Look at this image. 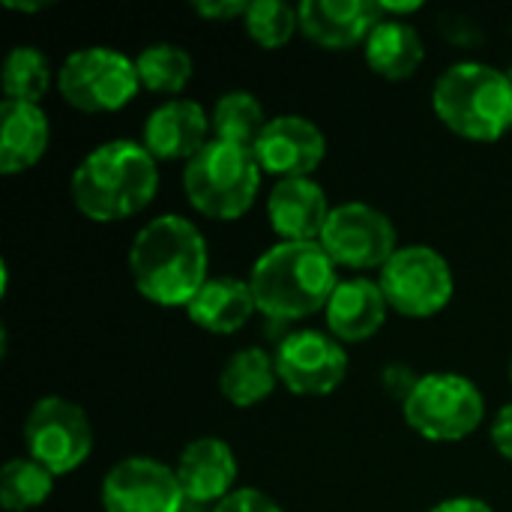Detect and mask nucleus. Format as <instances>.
I'll use <instances>...</instances> for the list:
<instances>
[{
	"label": "nucleus",
	"instance_id": "f257e3e1",
	"mask_svg": "<svg viewBox=\"0 0 512 512\" xmlns=\"http://www.w3.org/2000/svg\"><path fill=\"white\" fill-rule=\"evenodd\" d=\"M210 264L207 240L195 222L177 213H162L138 228L129 246V273L138 294L156 306H189L204 288Z\"/></svg>",
	"mask_w": 512,
	"mask_h": 512
},
{
	"label": "nucleus",
	"instance_id": "f03ea898",
	"mask_svg": "<svg viewBox=\"0 0 512 512\" xmlns=\"http://www.w3.org/2000/svg\"><path fill=\"white\" fill-rule=\"evenodd\" d=\"M159 189L156 159L144 144L117 138L90 150L69 180L75 210L90 222H123L138 216Z\"/></svg>",
	"mask_w": 512,
	"mask_h": 512
},
{
	"label": "nucleus",
	"instance_id": "7ed1b4c3",
	"mask_svg": "<svg viewBox=\"0 0 512 512\" xmlns=\"http://www.w3.org/2000/svg\"><path fill=\"white\" fill-rule=\"evenodd\" d=\"M249 285L258 312L273 321H303L327 309L339 279L321 243H276L252 264Z\"/></svg>",
	"mask_w": 512,
	"mask_h": 512
},
{
	"label": "nucleus",
	"instance_id": "20e7f679",
	"mask_svg": "<svg viewBox=\"0 0 512 512\" xmlns=\"http://www.w3.org/2000/svg\"><path fill=\"white\" fill-rule=\"evenodd\" d=\"M438 120L468 141H498L512 129V84L504 69L462 60L447 66L432 90Z\"/></svg>",
	"mask_w": 512,
	"mask_h": 512
},
{
	"label": "nucleus",
	"instance_id": "39448f33",
	"mask_svg": "<svg viewBox=\"0 0 512 512\" xmlns=\"http://www.w3.org/2000/svg\"><path fill=\"white\" fill-rule=\"evenodd\" d=\"M261 165L252 150L210 141L183 168V192L192 210L216 222L243 219L261 192Z\"/></svg>",
	"mask_w": 512,
	"mask_h": 512
},
{
	"label": "nucleus",
	"instance_id": "423d86ee",
	"mask_svg": "<svg viewBox=\"0 0 512 512\" xmlns=\"http://www.w3.org/2000/svg\"><path fill=\"white\" fill-rule=\"evenodd\" d=\"M402 417L420 438L453 444L471 438L480 429L486 417V399L471 378L456 372H435L417 381L414 393L402 405Z\"/></svg>",
	"mask_w": 512,
	"mask_h": 512
},
{
	"label": "nucleus",
	"instance_id": "0eeeda50",
	"mask_svg": "<svg viewBox=\"0 0 512 512\" xmlns=\"http://www.w3.org/2000/svg\"><path fill=\"white\" fill-rule=\"evenodd\" d=\"M57 90L66 105L84 114H111L126 108L138 90L135 57L108 45H87L72 51L57 69Z\"/></svg>",
	"mask_w": 512,
	"mask_h": 512
},
{
	"label": "nucleus",
	"instance_id": "6e6552de",
	"mask_svg": "<svg viewBox=\"0 0 512 512\" xmlns=\"http://www.w3.org/2000/svg\"><path fill=\"white\" fill-rule=\"evenodd\" d=\"M393 312L405 318H432L444 312L456 294L447 258L432 246H399L378 279Z\"/></svg>",
	"mask_w": 512,
	"mask_h": 512
},
{
	"label": "nucleus",
	"instance_id": "1a4fd4ad",
	"mask_svg": "<svg viewBox=\"0 0 512 512\" xmlns=\"http://www.w3.org/2000/svg\"><path fill=\"white\" fill-rule=\"evenodd\" d=\"M24 447L54 477L78 471L93 453V426L81 405L63 396H42L24 420Z\"/></svg>",
	"mask_w": 512,
	"mask_h": 512
},
{
	"label": "nucleus",
	"instance_id": "9d476101",
	"mask_svg": "<svg viewBox=\"0 0 512 512\" xmlns=\"http://www.w3.org/2000/svg\"><path fill=\"white\" fill-rule=\"evenodd\" d=\"M330 261L345 270H384L399 252V234L393 219L363 201H345L330 210L324 234L318 240Z\"/></svg>",
	"mask_w": 512,
	"mask_h": 512
},
{
	"label": "nucleus",
	"instance_id": "9b49d317",
	"mask_svg": "<svg viewBox=\"0 0 512 512\" xmlns=\"http://www.w3.org/2000/svg\"><path fill=\"white\" fill-rule=\"evenodd\" d=\"M276 372L279 381L297 396H330L348 375V354L330 333L297 330L279 342Z\"/></svg>",
	"mask_w": 512,
	"mask_h": 512
},
{
	"label": "nucleus",
	"instance_id": "f8f14e48",
	"mask_svg": "<svg viewBox=\"0 0 512 512\" xmlns=\"http://www.w3.org/2000/svg\"><path fill=\"white\" fill-rule=\"evenodd\" d=\"M186 504L177 471L150 456L120 459L102 480L105 512H183Z\"/></svg>",
	"mask_w": 512,
	"mask_h": 512
},
{
	"label": "nucleus",
	"instance_id": "ddd939ff",
	"mask_svg": "<svg viewBox=\"0 0 512 512\" xmlns=\"http://www.w3.org/2000/svg\"><path fill=\"white\" fill-rule=\"evenodd\" d=\"M252 153L264 174L279 180L312 177L327 156V138L315 120L303 114H279L270 117Z\"/></svg>",
	"mask_w": 512,
	"mask_h": 512
},
{
	"label": "nucleus",
	"instance_id": "4468645a",
	"mask_svg": "<svg viewBox=\"0 0 512 512\" xmlns=\"http://www.w3.org/2000/svg\"><path fill=\"white\" fill-rule=\"evenodd\" d=\"M213 141L210 114L204 105L192 99H168L159 108H153L144 120V138L141 144L147 153L159 162H177L198 156Z\"/></svg>",
	"mask_w": 512,
	"mask_h": 512
},
{
	"label": "nucleus",
	"instance_id": "2eb2a0df",
	"mask_svg": "<svg viewBox=\"0 0 512 512\" xmlns=\"http://www.w3.org/2000/svg\"><path fill=\"white\" fill-rule=\"evenodd\" d=\"M297 9L300 33L327 51L366 45L369 33L384 18L381 6L372 0H303Z\"/></svg>",
	"mask_w": 512,
	"mask_h": 512
},
{
	"label": "nucleus",
	"instance_id": "dca6fc26",
	"mask_svg": "<svg viewBox=\"0 0 512 512\" xmlns=\"http://www.w3.org/2000/svg\"><path fill=\"white\" fill-rule=\"evenodd\" d=\"M330 210L327 192L312 177L279 180L267 195V219L282 243H318Z\"/></svg>",
	"mask_w": 512,
	"mask_h": 512
},
{
	"label": "nucleus",
	"instance_id": "f3484780",
	"mask_svg": "<svg viewBox=\"0 0 512 512\" xmlns=\"http://www.w3.org/2000/svg\"><path fill=\"white\" fill-rule=\"evenodd\" d=\"M177 480L189 504H219L225 501L237 483V456L222 438H195L183 447L177 465Z\"/></svg>",
	"mask_w": 512,
	"mask_h": 512
},
{
	"label": "nucleus",
	"instance_id": "a211bd4d",
	"mask_svg": "<svg viewBox=\"0 0 512 512\" xmlns=\"http://www.w3.org/2000/svg\"><path fill=\"white\" fill-rule=\"evenodd\" d=\"M387 312H390V303L381 285L366 276H354L336 285L324 309V318H327V330L333 339H339L342 345H354V342L372 339L384 327Z\"/></svg>",
	"mask_w": 512,
	"mask_h": 512
},
{
	"label": "nucleus",
	"instance_id": "6ab92c4d",
	"mask_svg": "<svg viewBox=\"0 0 512 512\" xmlns=\"http://www.w3.org/2000/svg\"><path fill=\"white\" fill-rule=\"evenodd\" d=\"M51 126L42 105L3 99L0 105V174L15 177L30 171L48 150Z\"/></svg>",
	"mask_w": 512,
	"mask_h": 512
},
{
	"label": "nucleus",
	"instance_id": "aec40b11",
	"mask_svg": "<svg viewBox=\"0 0 512 512\" xmlns=\"http://www.w3.org/2000/svg\"><path fill=\"white\" fill-rule=\"evenodd\" d=\"M255 312L258 303L249 279H234V276H210L186 306V315L195 327L219 336L237 333L240 327L249 324Z\"/></svg>",
	"mask_w": 512,
	"mask_h": 512
},
{
	"label": "nucleus",
	"instance_id": "412c9836",
	"mask_svg": "<svg viewBox=\"0 0 512 512\" xmlns=\"http://www.w3.org/2000/svg\"><path fill=\"white\" fill-rule=\"evenodd\" d=\"M363 54L375 75L387 81H408L423 66L426 45L414 24L399 18H381L369 33Z\"/></svg>",
	"mask_w": 512,
	"mask_h": 512
},
{
	"label": "nucleus",
	"instance_id": "4be33fe9",
	"mask_svg": "<svg viewBox=\"0 0 512 512\" xmlns=\"http://www.w3.org/2000/svg\"><path fill=\"white\" fill-rule=\"evenodd\" d=\"M276 384H282L276 372V357H270L264 348L234 351L219 372V393L234 408H255L258 402L273 396Z\"/></svg>",
	"mask_w": 512,
	"mask_h": 512
},
{
	"label": "nucleus",
	"instance_id": "5701e85b",
	"mask_svg": "<svg viewBox=\"0 0 512 512\" xmlns=\"http://www.w3.org/2000/svg\"><path fill=\"white\" fill-rule=\"evenodd\" d=\"M270 117L264 114V105L249 90H228L219 96V102L210 111V126L216 141H228L237 147L252 150L264 132Z\"/></svg>",
	"mask_w": 512,
	"mask_h": 512
},
{
	"label": "nucleus",
	"instance_id": "b1692460",
	"mask_svg": "<svg viewBox=\"0 0 512 512\" xmlns=\"http://www.w3.org/2000/svg\"><path fill=\"white\" fill-rule=\"evenodd\" d=\"M138 81L150 93L177 96L195 75V60L183 45L174 42H153L135 54Z\"/></svg>",
	"mask_w": 512,
	"mask_h": 512
},
{
	"label": "nucleus",
	"instance_id": "393cba45",
	"mask_svg": "<svg viewBox=\"0 0 512 512\" xmlns=\"http://www.w3.org/2000/svg\"><path fill=\"white\" fill-rule=\"evenodd\" d=\"M3 96L12 102H33L39 105L54 81L51 60L36 45H15L3 60Z\"/></svg>",
	"mask_w": 512,
	"mask_h": 512
},
{
	"label": "nucleus",
	"instance_id": "a878e982",
	"mask_svg": "<svg viewBox=\"0 0 512 512\" xmlns=\"http://www.w3.org/2000/svg\"><path fill=\"white\" fill-rule=\"evenodd\" d=\"M54 492V474L30 456L9 459L0 468V507L6 512L39 510Z\"/></svg>",
	"mask_w": 512,
	"mask_h": 512
},
{
	"label": "nucleus",
	"instance_id": "bb28decb",
	"mask_svg": "<svg viewBox=\"0 0 512 512\" xmlns=\"http://www.w3.org/2000/svg\"><path fill=\"white\" fill-rule=\"evenodd\" d=\"M243 27L255 45L273 51L291 42V36L300 30V9L282 0H252L243 15Z\"/></svg>",
	"mask_w": 512,
	"mask_h": 512
},
{
	"label": "nucleus",
	"instance_id": "cd10ccee",
	"mask_svg": "<svg viewBox=\"0 0 512 512\" xmlns=\"http://www.w3.org/2000/svg\"><path fill=\"white\" fill-rule=\"evenodd\" d=\"M210 512H282V510H279V504H276L270 495H264V492H258V489H237V492H231L225 501H219V504H216Z\"/></svg>",
	"mask_w": 512,
	"mask_h": 512
},
{
	"label": "nucleus",
	"instance_id": "c85d7f7f",
	"mask_svg": "<svg viewBox=\"0 0 512 512\" xmlns=\"http://www.w3.org/2000/svg\"><path fill=\"white\" fill-rule=\"evenodd\" d=\"M192 9H195V15H201L207 21H234V18L243 21L249 0H195Z\"/></svg>",
	"mask_w": 512,
	"mask_h": 512
},
{
	"label": "nucleus",
	"instance_id": "c756f323",
	"mask_svg": "<svg viewBox=\"0 0 512 512\" xmlns=\"http://www.w3.org/2000/svg\"><path fill=\"white\" fill-rule=\"evenodd\" d=\"M417 381H420V375H414L411 369H405V366H399V363H393V366L384 369V387H387V393H390L393 399H399L402 405H405V399L414 393Z\"/></svg>",
	"mask_w": 512,
	"mask_h": 512
},
{
	"label": "nucleus",
	"instance_id": "7c9ffc66",
	"mask_svg": "<svg viewBox=\"0 0 512 512\" xmlns=\"http://www.w3.org/2000/svg\"><path fill=\"white\" fill-rule=\"evenodd\" d=\"M492 444L507 462H512V402L498 411V417L492 423Z\"/></svg>",
	"mask_w": 512,
	"mask_h": 512
},
{
	"label": "nucleus",
	"instance_id": "2f4dec72",
	"mask_svg": "<svg viewBox=\"0 0 512 512\" xmlns=\"http://www.w3.org/2000/svg\"><path fill=\"white\" fill-rule=\"evenodd\" d=\"M426 512H492V507L480 498H471V495H459V498H447L441 501L438 507Z\"/></svg>",
	"mask_w": 512,
	"mask_h": 512
},
{
	"label": "nucleus",
	"instance_id": "473e14b6",
	"mask_svg": "<svg viewBox=\"0 0 512 512\" xmlns=\"http://www.w3.org/2000/svg\"><path fill=\"white\" fill-rule=\"evenodd\" d=\"M378 6H381L384 18H399V21H402V15H414V12H420V9H423V3H420V0H408V3L378 0Z\"/></svg>",
	"mask_w": 512,
	"mask_h": 512
},
{
	"label": "nucleus",
	"instance_id": "72a5a7b5",
	"mask_svg": "<svg viewBox=\"0 0 512 512\" xmlns=\"http://www.w3.org/2000/svg\"><path fill=\"white\" fill-rule=\"evenodd\" d=\"M3 6L12 12H45L51 0H3Z\"/></svg>",
	"mask_w": 512,
	"mask_h": 512
},
{
	"label": "nucleus",
	"instance_id": "f704fd0d",
	"mask_svg": "<svg viewBox=\"0 0 512 512\" xmlns=\"http://www.w3.org/2000/svg\"><path fill=\"white\" fill-rule=\"evenodd\" d=\"M504 72H507V78H510V84H512V63L507 66V69H504Z\"/></svg>",
	"mask_w": 512,
	"mask_h": 512
},
{
	"label": "nucleus",
	"instance_id": "c9c22d12",
	"mask_svg": "<svg viewBox=\"0 0 512 512\" xmlns=\"http://www.w3.org/2000/svg\"><path fill=\"white\" fill-rule=\"evenodd\" d=\"M510 381H512V360H510Z\"/></svg>",
	"mask_w": 512,
	"mask_h": 512
}]
</instances>
